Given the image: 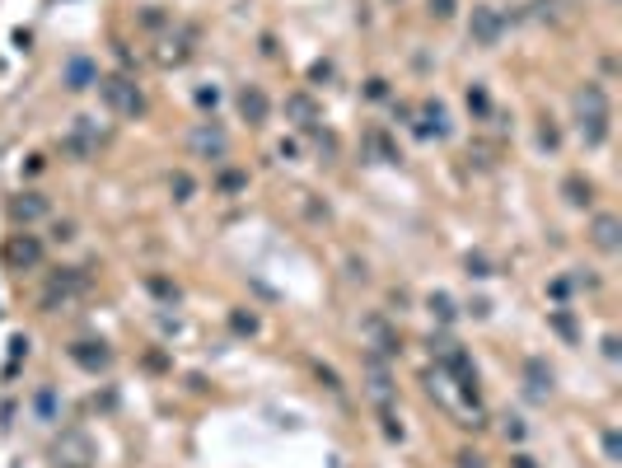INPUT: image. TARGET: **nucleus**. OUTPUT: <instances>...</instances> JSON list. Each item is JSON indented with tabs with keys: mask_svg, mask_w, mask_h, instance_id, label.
Instances as JSON below:
<instances>
[{
	"mask_svg": "<svg viewBox=\"0 0 622 468\" xmlns=\"http://www.w3.org/2000/svg\"><path fill=\"white\" fill-rule=\"evenodd\" d=\"M576 117H580V136L590 140V145H604L608 140V94L599 89V85H585V89L576 94Z\"/></svg>",
	"mask_w": 622,
	"mask_h": 468,
	"instance_id": "1",
	"label": "nucleus"
},
{
	"mask_svg": "<svg viewBox=\"0 0 622 468\" xmlns=\"http://www.w3.org/2000/svg\"><path fill=\"white\" fill-rule=\"evenodd\" d=\"M52 464L57 468H89L94 464V440L84 431H61L52 445Z\"/></svg>",
	"mask_w": 622,
	"mask_h": 468,
	"instance_id": "2",
	"label": "nucleus"
},
{
	"mask_svg": "<svg viewBox=\"0 0 622 468\" xmlns=\"http://www.w3.org/2000/svg\"><path fill=\"white\" fill-rule=\"evenodd\" d=\"M98 94H103V103H108L112 112H122V117H136V112L145 108V98H140V89L131 85V80H122V75L98 80Z\"/></svg>",
	"mask_w": 622,
	"mask_h": 468,
	"instance_id": "3",
	"label": "nucleus"
},
{
	"mask_svg": "<svg viewBox=\"0 0 622 468\" xmlns=\"http://www.w3.org/2000/svg\"><path fill=\"white\" fill-rule=\"evenodd\" d=\"M187 145H192L202 159H225V155H230V136H225L216 122H202L192 136H187Z\"/></svg>",
	"mask_w": 622,
	"mask_h": 468,
	"instance_id": "4",
	"label": "nucleus"
},
{
	"mask_svg": "<svg viewBox=\"0 0 622 468\" xmlns=\"http://www.w3.org/2000/svg\"><path fill=\"white\" fill-rule=\"evenodd\" d=\"M501 29H505L501 10H491V5H477V10H473L468 33H473V43H477V47H496L501 43Z\"/></svg>",
	"mask_w": 622,
	"mask_h": 468,
	"instance_id": "5",
	"label": "nucleus"
},
{
	"mask_svg": "<svg viewBox=\"0 0 622 468\" xmlns=\"http://www.w3.org/2000/svg\"><path fill=\"white\" fill-rule=\"evenodd\" d=\"M84 291V272H75V267H61L57 277L47 281V305H57V300H71V295H80Z\"/></svg>",
	"mask_w": 622,
	"mask_h": 468,
	"instance_id": "6",
	"label": "nucleus"
},
{
	"mask_svg": "<svg viewBox=\"0 0 622 468\" xmlns=\"http://www.w3.org/2000/svg\"><path fill=\"white\" fill-rule=\"evenodd\" d=\"M590 239H594V249H599V253H618V249H622V225H618V216H594Z\"/></svg>",
	"mask_w": 622,
	"mask_h": 468,
	"instance_id": "7",
	"label": "nucleus"
},
{
	"mask_svg": "<svg viewBox=\"0 0 622 468\" xmlns=\"http://www.w3.org/2000/svg\"><path fill=\"white\" fill-rule=\"evenodd\" d=\"M71 356H75V365H84V370H108L112 351L103 342H75L71 346Z\"/></svg>",
	"mask_w": 622,
	"mask_h": 468,
	"instance_id": "8",
	"label": "nucleus"
},
{
	"mask_svg": "<svg viewBox=\"0 0 622 468\" xmlns=\"http://www.w3.org/2000/svg\"><path fill=\"white\" fill-rule=\"evenodd\" d=\"M267 108H272V103H267V94L258 89V85H249V89L239 94V112L249 117V126H262L267 122Z\"/></svg>",
	"mask_w": 622,
	"mask_h": 468,
	"instance_id": "9",
	"label": "nucleus"
},
{
	"mask_svg": "<svg viewBox=\"0 0 622 468\" xmlns=\"http://www.w3.org/2000/svg\"><path fill=\"white\" fill-rule=\"evenodd\" d=\"M66 85H71V89H89V85H98V66H94L89 57H71V61H66Z\"/></svg>",
	"mask_w": 622,
	"mask_h": 468,
	"instance_id": "10",
	"label": "nucleus"
},
{
	"mask_svg": "<svg viewBox=\"0 0 622 468\" xmlns=\"http://www.w3.org/2000/svg\"><path fill=\"white\" fill-rule=\"evenodd\" d=\"M38 258H43V244H38V239H29V234L10 244V263H15V267H33Z\"/></svg>",
	"mask_w": 622,
	"mask_h": 468,
	"instance_id": "11",
	"label": "nucleus"
},
{
	"mask_svg": "<svg viewBox=\"0 0 622 468\" xmlns=\"http://www.w3.org/2000/svg\"><path fill=\"white\" fill-rule=\"evenodd\" d=\"M15 216L19 220H43L47 216V197H38V192H24L15 202Z\"/></svg>",
	"mask_w": 622,
	"mask_h": 468,
	"instance_id": "12",
	"label": "nucleus"
},
{
	"mask_svg": "<svg viewBox=\"0 0 622 468\" xmlns=\"http://www.w3.org/2000/svg\"><path fill=\"white\" fill-rule=\"evenodd\" d=\"M561 192H566V202H571V206H585V202H590V183H585L580 173H571V178L561 183Z\"/></svg>",
	"mask_w": 622,
	"mask_h": 468,
	"instance_id": "13",
	"label": "nucleus"
},
{
	"mask_svg": "<svg viewBox=\"0 0 622 468\" xmlns=\"http://www.w3.org/2000/svg\"><path fill=\"white\" fill-rule=\"evenodd\" d=\"M450 126H445V108L440 103H426V126H421V136H445Z\"/></svg>",
	"mask_w": 622,
	"mask_h": 468,
	"instance_id": "14",
	"label": "nucleus"
},
{
	"mask_svg": "<svg viewBox=\"0 0 622 468\" xmlns=\"http://www.w3.org/2000/svg\"><path fill=\"white\" fill-rule=\"evenodd\" d=\"M286 108H290V117H299L304 126L313 122V98H309V94H290V98H286Z\"/></svg>",
	"mask_w": 622,
	"mask_h": 468,
	"instance_id": "15",
	"label": "nucleus"
},
{
	"mask_svg": "<svg viewBox=\"0 0 622 468\" xmlns=\"http://www.w3.org/2000/svg\"><path fill=\"white\" fill-rule=\"evenodd\" d=\"M33 407H38V417H43V421H57V393H52V389H38Z\"/></svg>",
	"mask_w": 622,
	"mask_h": 468,
	"instance_id": "16",
	"label": "nucleus"
},
{
	"mask_svg": "<svg viewBox=\"0 0 622 468\" xmlns=\"http://www.w3.org/2000/svg\"><path fill=\"white\" fill-rule=\"evenodd\" d=\"M529 379H533V393H547V389H552V370H543L538 360H529Z\"/></svg>",
	"mask_w": 622,
	"mask_h": 468,
	"instance_id": "17",
	"label": "nucleus"
},
{
	"mask_svg": "<svg viewBox=\"0 0 622 468\" xmlns=\"http://www.w3.org/2000/svg\"><path fill=\"white\" fill-rule=\"evenodd\" d=\"M431 314H436L440 323H450L454 319V300L450 295H431Z\"/></svg>",
	"mask_w": 622,
	"mask_h": 468,
	"instance_id": "18",
	"label": "nucleus"
},
{
	"mask_svg": "<svg viewBox=\"0 0 622 468\" xmlns=\"http://www.w3.org/2000/svg\"><path fill=\"white\" fill-rule=\"evenodd\" d=\"M552 328H557L561 337H576V323H571V314L566 309H552Z\"/></svg>",
	"mask_w": 622,
	"mask_h": 468,
	"instance_id": "19",
	"label": "nucleus"
},
{
	"mask_svg": "<svg viewBox=\"0 0 622 468\" xmlns=\"http://www.w3.org/2000/svg\"><path fill=\"white\" fill-rule=\"evenodd\" d=\"M230 323H234V332H258V319L253 314H230Z\"/></svg>",
	"mask_w": 622,
	"mask_h": 468,
	"instance_id": "20",
	"label": "nucleus"
},
{
	"mask_svg": "<svg viewBox=\"0 0 622 468\" xmlns=\"http://www.w3.org/2000/svg\"><path fill=\"white\" fill-rule=\"evenodd\" d=\"M173 192H178V197H192V178H187V173H173Z\"/></svg>",
	"mask_w": 622,
	"mask_h": 468,
	"instance_id": "21",
	"label": "nucleus"
},
{
	"mask_svg": "<svg viewBox=\"0 0 622 468\" xmlns=\"http://www.w3.org/2000/svg\"><path fill=\"white\" fill-rule=\"evenodd\" d=\"M468 277H491V267H487V258H468Z\"/></svg>",
	"mask_w": 622,
	"mask_h": 468,
	"instance_id": "22",
	"label": "nucleus"
},
{
	"mask_svg": "<svg viewBox=\"0 0 622 468\" xmlns=\"http://www.w3.org/2000/svg\"><path fill=\"white\" fill-rule=\"evenodd\" d=\"M468 108H473V112H487V94H482V89H468Z\"/></svg>",
	"mask_w": 622,
	"mask_h": 468,
	"instance_id": "23",
	"label": "nucleus"
},
{
	"mask_svg": "<svg viewBox=\"0 0 622 468\" xmlns=\"http://www.w3.org/2000/svg\"><path fill=\"white\" fill-rule=\"evenodd\" d=\"M431 15H436V19H450V15H454V0H431Z\"/></svg>",
	"mask_w": 622,
	"mask_h": 468,
	"instance_id": "24",
	"label": "nucleus"
},
{
	"mask_svg": "<svg viewBox=\"0 0 622 468\" xmlns=\"http://www.w3.org/2000/svg\"><path fill=\"white\" fill-rule=\"evenodd\" d=\"M538 140H543L547 150H557V126H543V131H538Z\"/></svg>",
	"mask_w": 622,
	"mask_h": 468,
	"instance_id": "25",
	"label": "nucleus"
},
{
	"mask_svg": "<svg viewBox=\"0 0 622 468\" xmlns=\"http://www.w3.org/2000/svg\"><path fill=\"white\" fill-rule=\"evenodd\" d=\"M459 468H482V459L477 454H459Z\"/></svg>",
	"mask_w": 622,
	"mask_h": 468,
	"instance_id": "26",
	"label": "nucleus"
}]
</instances>
